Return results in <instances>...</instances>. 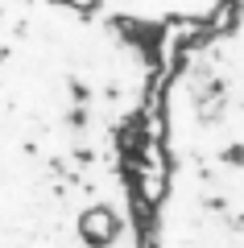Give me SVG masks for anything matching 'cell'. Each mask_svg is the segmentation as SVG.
Here are the masks:
<instances>
[{
	"label": "cell",
	"instance_id": "cell-1",
	"mask_svg": "<svg viewBox=\"0 0 244 248\" xmlns=\"http://www.w3.org/2000/svg\"><path fill=\"white\" fill-rule=\"evenodd\" d=\"M145 248H244V0L162 50Z\"/></svg>",
	"mask_w": 244,
	"mask_h": 248
}]
</instances>
